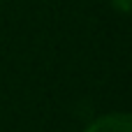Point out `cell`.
I'll use <instances>...</instances> for the list:
<instances>
[{
    "instance_id": "1",
    "label": "cell",
    "mask_w": 132,
    "mask_h": 132,
    "mask_svg": "<svg viewBox=\"0 0 132 132\" xmlns=\"http://www.w3.org/2000/svg\"><path fill=\"white\" fill-rule=\"evenodd\" d=\"M86 132H132V114H109L93 121Z\"/></svg>"
},
{
    "instance_id": "2",
    "label": "cell",
    "mask_w": 132,
    "mask_h": 132,
    "mask_svg": "<svg viewBox=\"0 0 132 132\" xmlns=\"http://www.w3.org/2000/svg\"><path fill=\"white\" fill-rule=\"evenodd\" d=\"M114 2V7L118 9V12H123V14H132V0H111Z\"/></svg>"
}]
</instances>
